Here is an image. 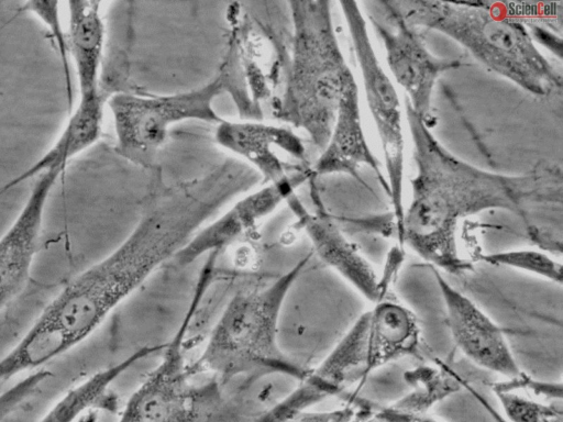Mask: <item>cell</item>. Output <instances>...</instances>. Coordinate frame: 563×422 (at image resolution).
Listing matches in <instances>:
<instances>
[{
  "instance_id": "7",
  "label": "cell",
  "mask_w": 563,
  "mask_h": 422,
  "mask_svg": "<svg viewBox=\"0 0 563 422\" xmlns=\"http://www.w3.org/2000/svg\"><path fill=\"white\" fill-rule=\"evenodd\" d=\"M228 70H221L200 87L159 96L117 92L107 100L115 144L122 158L141 167L153 165L170 129L185 121L219 124L216 99L231 89Z\"/></svg>"
},
{
  "instance_id": "23",
  "label": "cell",
  "mask_w": 563,
  "mask_h": 422,
  "mask_svg": "<svg viewBox=\"0 0 563 422\" xmlns=\"http://www.w3.org/2000/svg\"><path fill=\"white\" fill-rule=\"evenodd\" d=\"M60 2L56 1H26L20 10L35 16L48 31L53 44L59 55L65 77L66 98L68 110L73 109V85L70 75V59L66 40V29L63 26Z\"/></svg>"
},
{
  "instance_id": "13",
  "label": "cell",
  "mask_w": 563,
  "mask_h": 422,
  "mask_svg": "<svg viewBox=\"0 0 563 422\" xmlns=\"http://www.w3.org/2000/svg\"><path fill=\"white\" fill-rule=\"evenodd\" d=\"M214 140L251 167L262 184L278 181L299 166L288 164L286 157L303 164L306 160L302 137L283 123L223 119L217 124Z\"/></svg>"
},
{
  "instance_id": "26",
  "label": "cell",
  "mask_w": 563,
  "mask_h": 422,
  "mask_svg": "<svg viewBox=\"0 0 563 422\" xmlns=\"http://www.w3.org/2000/svg\"><path fill=\"white\" fill-rule=\"evenodd\" d=\"M358 411V403L354 400L345 406L327 411L307 410L287 422H353Z\"/></svg>"
},
{
  "instance_id": "25",
  "label": "cell",
  "mask_w": 563,
  "mask_h": 422,
  "mask_svg": "<svg viewBox=\"0 0 563 422\" xmlns=\"http://www.w3.org/2000/svg\"><path fill=\"white\" fill-rule=\"evenodd\" d=\"M51 375L44 368L29 373L11 387L0 392V422H3L27 401Z\"/></svg>"
},
{
  "instance_id": "11",
  "label": "cell",
  "mask_w": 563,
  "mask_h": 422,
  "mask_svg": "<svg viewBox=\"0 0 563 422\" xmlns=\"http://www.w3.org/2000/svg\"><path fill=\"white\" fill-rule=\"evenodd\" d=\"M433 276L442 298L451 338L474 365L507 380L525 376L504 330L438 269Z\"/></svg>"
},
{
  "instance_id": "2",
  "label": "cell",
  "mask_w": 563,
  "mask_h": 422,
  "mask_svg": "<svg viewBox=\"0 0 563 422\" xmlns=\"http://www.w3.org/2000/svg\"><path fill=\"white\" fill-rule=\"evenodd\" d=\"M205 198L184 185L154 196L128 236L108 255L74 276L38 314L45 334L70 351L89 338L206 224Z\"/></svg>"
},
{
  "instance_id": "5",
  "label": "cell",
  "mask_w": 563,
  "mask_h": 422,
  "mask_svg": "<svg viewBox=\"0 0 563 422\" xmlns=\"http://www.w3.org/2000/svg\"><path fill=\"white\" fill-rule=\"evenodd\" d=\"M307 264L297 263L269 285L245 289L230 298L211 329L192 376L208 374L225 382L238 378L284 374L298 380L309 369L292 360L278 341L283 307Z\"/></svg>"
},
{
  "instance_id": "12",
  "label": "cell",
  "mask_w": 563,
  "mask_h": 422,
  "mask_svg": "<svg viewBox=\"0 0 563 422\" xmlns=\"http://www.w3.org/2000/svg\"><path fill=\"white\" fill-rule=\"evenodd\" d=\"M313 193V210H309L297 195L286 202L298 226L307 234L316 254L324 264L369 303L377 302L390 292L388 284L325 210L317 190Z\"/></svg>"
},
{
  "instance_id": "17",
  "label": "cell",
  "mask_w": 563,
  "mask_h": 422,
  "mask_svg": "<svg viewBox=\"0 0 563 422\" xmlns=\"http://www.w3.org/2000/svg\"><path fill=\"white\" fill-rule=\"evenodd\" d=\"M421 343L417 315L388 292L367 310L366 378L389 363L417 355Z\"/></svg>"
},
{
  "instance_id": "1",
  "label": "cell",
  "mask_w": 563,
  "mask_h": 422,
  "mask_svg": "<svg viewBox=\"0 0 563 422\" xmlns=\"http://www.w3.org/2000/svg\"><path fill=\"white\" fill-rule=\"evenodd\" d=\"M405 106L417 173L398 236L401 248L409 246L441 273L462 275L472 270L459 247L462 220L505 210L527 221L537 208L561 207L563 173L559 165L540 162L519 175L479 168L446 149L407 98Z\"/></svg>"
},
{
  "instance_id": "16",
  "label": "cell",
  "mask_w": 563,
  "mask_h": 422,
  "mask_svg": "<svg viewBox=\"0 0 563 422\" xmlns=\"http://www.w3.org/2000/svg\"><path fill=\"white\" fill-rule=\"evenodd\" d=\"M362 166H368L389 196V186L380 163L367 144L361 118L358 87L351 81L343 91L327 144L311 166L314 177L346 174L366 186L360 176Z\"/></svg>"
},
{
  "instance_id": "6",
  "label": "cell",
  "mask_w": 563,
  "mask_h": 422,
  "mask_svg": "<svg viewBox=\"0 0 563 422\" xmlns=\"http://www.w3.org/2000/svg\"><path fill=\"white\" fill-rule=\"evenodd\" d=\"M214 260L207 258L191 301L156 367L128 399L118 422H209L223 398L220 380L196 382L185 358L187 334L206 290Z\"/></svg>"
},
{
  "instance_id": "14",
  "label": "cell",
  "mask_w": 563,
  "mask_h": 422,
  "mask_svg": "<svg viewBox=\"0 0 563 422\" xmlns=\"http://www.w3.org/2000/svg\"><path fill=\"white\" fill-rule=\"evenodd\" d=\"M64 170L51 169L36 177L18 215L0 235V314L27 284L40 246L46 206Z\"/></svg>"
},
{
  "instance_id": "8",
  "label": "cell",
  "mask_w": 563,
  "mask_h": 422,
  "mask_svg": "<svg viewBox=\"0 0 563 422\" xmlns=\"http://www.w3.org/2000/svg\"><path fill=\"white\" fill-rule=\"evenodd\" d=\"M339 5L362 75L366 103L380 138L398 237L401 232L405 210L402 202L405 141L400 101L394 84L376 56L368 33L367 21L358 3L355 1H339Z\"/></svg>"
},
{
  "instance_id": "18",
  "label": "cell",
  "mask_w": 563,
  "mask_h": 422,
  "mask_svg": "<svg viewBox=\"0 0 563 422\" xmlns=\"http://www.w3.org/2000/svg\"><path fill=\"white\" fill-rule=\"evenodd\" d=\"M106 100L101 91L79 95V101L53 145L29 168L16 175L0 190L1 193L26 180L56 168L66 169L68 163L93 146L102 133Z\"/></svg>"
},
{
  "instance_id": "28",
  "label": "cell",
  "mask_w": 563,
  "mask_h": 422,
  "mask_svg": "<svg viewBox=\"0 0 563 422\" xmlns=\"http://www.w3.org/2000/svg\"><path fill=\"white\" fill-rule=\"evenodd\" d=\"M353 422H387L383 418H380L376 411L375 407L371 404H362L358 403V411Z\"/></svg>"
},
{
  "instance_id": "3",
  "label": "cell",
  "mask_w": 563,
  "mask_h": 422,
  "mask_svg": "<svg viewBox=\"0 0 563 422\" xmlns=\"http://www.w3.org/2000/svg\"><path fill=\"white\" fill-rule=\"evenodd\" d=\"M390 4L413 27L438 31L466 48L488 70L536 97L562 90V75L540 52L519 20L500 2L391 0Z\"/></svg>"
},
{
  "instance_id": "15",
  "label": "cell",
  "mask_w": 563,
  "mask_h": 422,
  "mask_svg": "<svg viewBox=\"0 0 563 422\" xmlns=\"http://www.w3.org/2000/svg\"><path fill=\"white\" fill-rule=\"evenodd\" d=\"M367 311L363 312L321 363L300 379L289 392L299 411L310 410L323 400L341 395L347 387L366 379Z\"/></svg>"
},
{
  "instance_id": "21",
  "label": "cell",
  "mask_w": 563,
  "mask_h": 422,
  "mask_svg": "<svg viewBox=\"0 0 563 422\" xmlns=\"http://www.w3.org/2000/svg\"><path fill=\"white\" fill-rule=\"evenodd\" d=\"M405 379L410 391L389 404L396 411L409 414L429 413L437 403L456 393L462 388L461 380L438 367L419 366L409 370Z\"/></svg>"
},
{
  "instance_id": "27",
  "label": "cell",
  "mask_w": 563,
  "mask_h": 422,
  "mask_svg": "<svg viewBox=\"0 0 563 422\" xmlns=\"http://www.w3.org/2000/svg\"><path fill=\"white\" fill-rule=\"evenodd\" d=\"M376 413L387 422H441L429 413L409 414L391 409L389 406L375 407Z\"/></svg>"
},
{
  "instance_id": "4",
  "label": "cell",
  "mask_w": 563,
  "mask_h": 422,
  "mask_svg": "<svg viewBox=\"0 0 563 422\" xmlns=\"http://www.w3.org/2000/svg\"><path fill=\"white\" fill-rule=\"evenodd\" d=\"M288 5L291 49L277 115L322 151L341 96L355 78L335 33L332 2L300 0Z\"/></svg>"
},
{
  "instance_id": "20",
  "label": "cell",
  "mask_w": 563,
  "mask_h": 422,
  "mask_svg": "<svg viewBox=\"0 0 563 422\" xmlns=\"http://www.w3.org/2000/svg\"><path fill=\"white\" fill-rule=\"evenodd\" d=\"M162 348L163 345L141 347L119 363L91 374L67 389L38 422H76L87 411L101 403L119 377L134 364L161 352Z\"/></svg>"
},
{
  "instance_id": "9",
  "label": "cell",
  "mask_w": 563,
  "mask_h": 422,
  "mask_svg": "<svg viewBox=\"0 0 563 422\" xmlns=\"http://www.w3.org/2000/svg\"><path fill=\"white\" fill-rule=\"evenodd\" d=\"M312 178L316 177L311 166L303 164L278 181L262 184L241 195L225 211L200 227L175 254L173 263L180 267L191 265L205 255H217L247 237Z\"/></svg>"
},
{
  "instance_id": "10",
  "label": "cell",
  "mask_w": 563,
  "mask_h": 422,
  "mask_svg": "<svg viewBox=\"0 0 563 422\" xmlns=\"http://www.w3.org/2000/svg\"><path fill=\"white\" fill-rule=\"evenodd\" d=\"M384 20L368 19L382 40L388 68L397 84L406 91L412 110L429 123L434 86L446 71L460 68L461 59L433 55L416 27L408 24L389 1H379Z\"/></svg>"
},
{
  "instance_id": "24",
  "label": "cell",
  "mask_w": 563,
  "mask_h": 422,
  "mask_svg": "<svg viewBox=\"0 0 563 422\" xmlns=\"http://www.w3.org/2000/svg\"><path fill=\"white\" fill-rule=\"evenodd\" d=\"M494 392L510 422H550L551 419H561L560 409L518 395L512 389L497 386Z\"/></svg>"
},
{
  "instance_id": "19",
  "label": "cell",
  "mask_w": 563,
  "mask_h": 422,
  "mask_svg": "<svg viewBox=\"0 0 563 422\" xmlns=\"http://www.w3.org/2000/svg\"><path fill=\"white\" fill-rule=\"evenodd\" d=\"M66 40L79 95L99 91V78L106 41L102 2L76 0L67 3Z\"/></svg>"
},
{
  "instance_id": "22",
  "label": "cell",
  "mask_w": 563,
  "mask_h": 422,
  "mask_svg": "<svg viewBox=\"0 0 563 422\" xmlns=\"http://www.w3.org/2000/svg\"><path fill=\"white\" fill-rule=\"evenodd\" d=\"M479 260L495 267H507L562 285V264L552 255L532 248H512L479 255Z\"/></svg>"
}]
</instances>
